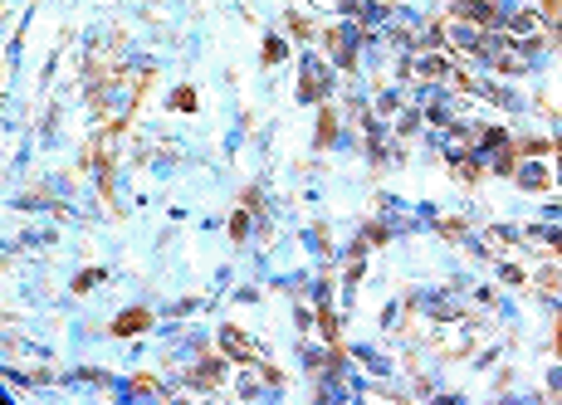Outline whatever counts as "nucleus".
<instances>
[{"label": "nucleus", "mask_w": 562, "mask_h": 405, "mask_svg": "<svg viewBox=\"0 0 562 405\" xmlns=\"http://www.w3.org/2000/svg\"><path fill=\"white\" fill-rule=\"evenodd\" d=\"M142 322H147V318H142V313H128V318H123V322H118V332H137V327H142Z\"/></svg>", "instance_id": "nucleus-1"}]
</instances>
